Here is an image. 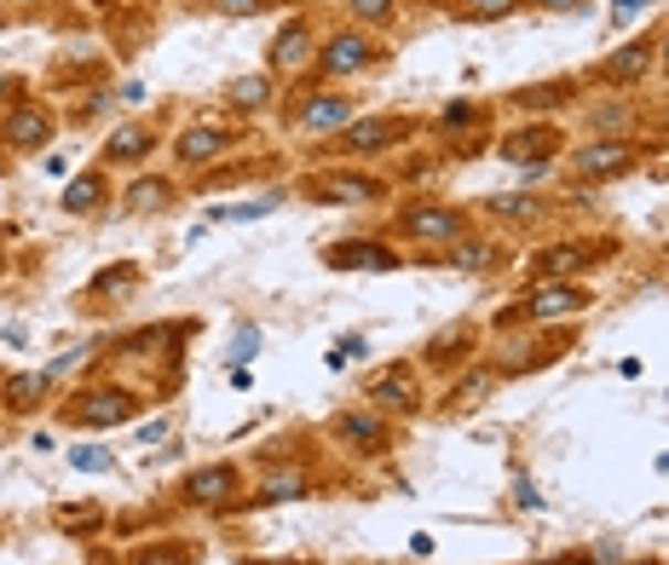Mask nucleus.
<instances>
[{"label": "nucleus", "mask_w": 669, "mask_h": 565, "mask_svg": "<svg viewBox=\"0 0 669 565\" xmlns=\"http://www.w3.org/2000/svg\"><path fill=\"white\" fill-rule=\"evenodd\" d=\"M243 497V468L231 461H209V468H191L185 484H179V502H191L202 513H231Z\"/></svg>", "instance_id": "obj_1"}, {"label": "nucleus", "mask_w": 669, "mask_h": 565, "mask_svg": "<svg viewBox=\"0 0 669 565\" xmlns=\"http://www.w3.org/2000/svg\"><path fill=\"white\" fill-rule=\"evenodd\" d=\"M387 53H381V41L375 35H364L352 23V30H334L323 46H318V70L329 75V82H347V75H364L370 64H381Z\"/></svg>", "instance_id": "obj_2"}, {"label": "nucleus", "mask_w": 669, "mask_h": 565, "mask_svg": "<svg viewBox=\"0 0 669 565\" xmlns=\"http://www.w3.org/2000/svg\"><path fill=\"white\" fill-rule=\"evenodd\" d=\"M139 416V398L127 393V387H87V393H75L70 409H64V422L70 427H121V422H134Z\"/></svg>", "instance_id": "obj_3"}, {"label": "nucleus", "mask_w": 669, "mask_h": 565, "mask_svg": "<svg viewBox=\"0 0 669 565\" xmlns=\"http://www.w3.org/2000/svg\"><path fill=\"white\" fill-rule=\"evenodd\" d=\"M399 231L404 237H416V243H427V248H456L461 237H468V214L461 209H445V202H416V209H404L399 214Z\"/></svg>", "instance_id": "obj_4"}, {"label": "nucleus", "mask_w": 669, "mask_h": 565, "mask_svg": "<svg viewBox=\"0 0 669 565\" xmlns=\"http://www.w3.org/2000/svg\"><path fill=\"white\" fill-rule=\"evenodd\" d=\"M306 64H318V41H312V23L295 18V23H283V30L272 35L266 70H272V75H300Z\"/></svg>", "instance_id": "obj_5"}, {"label": "nucleus", "mask_w": 669, "mask_h": 565, "mask_svg": "<svg viewBox=\"0 0 669 565\" xmlns=\"http://www.w3.org/2000/svg\"><path fill=\"white\" fill-rule=\"evenodd\" d=\"M601 254H606L601 243H572V237H565V243H554V248L537 254V260H531V277H537V282H572L577 271L595 266Z\"/></svg>", "instance_id": "obj_6"}, {"label": "nucleus", "mask_w": 669, "mask_h": 565, "mask_svg": "<svg viewBox=\"0 0 669 565\" xmlns=\"http://www.w3.org/2000/svg\"><path fill=\"white\" fill-rule=\"evenodd\" d=\"M323 266H334V271H393L399 248L381 243V237H352V243H329Z\"/></svg>", "instance_id": "obj_7"}, {"label": "nucleus", "mask_w": 669, "mask_h": 565, "mask_svg": "<svg viewBox=\"0 0 669 565\" xmlns=\"http://www.w3.org/2000/svg\"><path fill=\"white\" fill-rule=\"evenodd\" d=\"M595 300L588 289H577V282H543L525 306H513L508 318H531V323H549V318H572V312H583V306ZM502 318V323H508Z\"/></svg>", "instance_id": "obj_8"}, {"label": "nucleus", "mask_w": 669, "mask_h": 565, "mask_svg": "<svg viewBox=\"0 0 669 565\" xmlns=\"http://www.w3.org/2000/svg\"><path fill=\"white\" fill-rule=\"evenodd\" d=\"M635 168V145L629 139H595V145H583L577 157H572V173L577 179H617V173H629Z\"/></svg>", "instance_id": "obj_9"}, {"label": "nucleus", "mask_w": 669, "mask_h": 565, "mask_svg": "<svg viewBox=\"0 0 669 565\" xmlns=\"http://www.w3.org/2000/svg\"><path fill=\"white\" fill-rule=\"evenodd\" d=\"M560 145H565L560 127H520V134H508V139H502V162L537 173L543 162H554V150H560Z\"/></svg>", "instance_id": "obj_10"}, {"label": "nucleus", "mask_w": 669, "mask_h": 565, "mask_svg": "<svg viewBox=\"0 0 669 565\" xmlns=\"http://www.w3.org/2000/svg\"><path fill=\"white\" fill-rule=\"evenodd\" d=\"M231 145H237V134H231V127H214V121H191L185 134H179L173 157L185 162V168H209V162H220V157H225Z\"/></svg>", "instance_id": "obj_11"}, {"label": "nucleus", "mask_w": 669, "mask_h": 565, "mask_svg": "<svg viewBox=\"0 0 669 565\" xmlns=\"http://www.w3.org/2000/svg\"><path fill=\"white\" fill-rule=\"evenodd\" d=\"M364 393H370V404L381 409V416H416V409H422L416 375H410L404 364H399V370H387V375H375Z\"/></svg>", "instance_id": "obj_12"}, {"label": "nucleus", "mask_w": 669, "mask_h": 565, "mask_svg": "<svg viewBox=\"0 0 669 565\" xmlns=\"http://www.w3.org/2000/svg\"><path fill=\"white\" fill-rule=\"evenodd\" d=\"M0 139H7L12 150L53 145V110H46V105H18V110H7V121H0Z\"/></svg>", "instance_id": "obj_13"}, {"label": "nucleus", "mask_w": 669, "mask_h": 565, "mask_svg": "<svg viewBox=\"0 0 669 565\" xmlns=\"http://www.w3.org/2000/svg\"><path fill=\"white\" fill-rule=\"evenodd\" d=\"M404 134H410V121H381V116H370V121H352L334 145H341L347 157H381V150H393Z\"/></svg>", "instance_id": "obj_14"}, {"label": "nucleus", "mask_w": 669, "mask_h": 565, "mask_svg": "<svg viewBox=\"0 0 669 565\" xmlns=\"http://www.w3.org/2000/svg\"><path fill=\"white\" fill-rule=\"evenodd\" d=\"M295 121L306 134H347L352 127V105L341 93H306V105L295 110Z\"/></svg>", "instance_id": "obj_15"}, {"label": "nucleus", "mask_w": 669, "mask_h": 565, "mask_svg": "<svg viewBox=\"0 0 669 565\" xmlns=\"http://www.w3.org/2000/svg\"><path fill=\"white\" fill-rule=\"evenodd\" d=\"M652 58H658V35H640V41H629V46H617V53L601 64V82L629 87V82H640V75L652 70Z\"/></svg>", "instance_id": "obj_16"}, {"label": "nucleus", "mask_w": 669, "mask_h": 565, "mask_svg": "<svg viewBox=\"0 0 669 565\" xmlns=\"http://www.w3.org/2000/svg\"><path fill=\"white\" fill-rule=\"evenodd\" d=\"M334 433H341L358 456H381L393 445L387 427H381V416H364V409H341V416H334Z\"/></svg>", "instance_id": "obj_17"}, {"label": "nucleus", "mask_w": 669, "mask_h": 565, "mask_svg": "<svg viewBox=\"0 0 669 565\" xmlns=\"http://www.w3.org/2000/svg\"><path fill=\"white\" fill-rule=\"evenodd\" d=\"M150 150H157V127H150V121H127V127H116V134H110L105 162L134 168V162H145V157H150Z\"/></svg>", "instance_id": "obj_18"}, {"label": "nucleus", "mask_w": 669, "mask_h": 565, "mask_svg": "<svg viewBox=\"0 0 669 565\" xmlns=\"http://www.w3.org/2000/svg\"><path fill=\"white\" fill-rule=\"evenodd\" d=\"M272 98H277V75H272V70H261V75H237V82L225 87V105H231V110H243V116H261Z\"/></svg>", "instance_id": "obj_19"}, {"label": "nucleus", "mask_w": 669, "mask_h": 565, "mask_svg": "<svg viewBox=\"0 0 669 565\" xmlns=\"http://www.w3.org/2000/svg\"><path fill=\"white\" fill-rule=\"evenodd\" d=\"M312 196H323V202H364V196H381V179H370V173H323Z\"/></svg>", "instance_id": "obj_20"}, {"label": "nucleus", "mask_w": 669, "mask_h": 565, "mask_svg": "<svg viewBox=\"0 0 669 565\" xmlns=\"http://www.w3.org/2000/svg\"><path fill=\"white\" fill-rule=\"evenodd\" d=\"M105 191H110V185H105V168L75 173V179H70V191L59 196V209H64V214H93L98 202H105Z\"/></svg>", "instance_id": "obj_21"}, {"label": "nucleus", "mask_w": 669, "mask_h": 565, "mask_svg": "<svg viewBox=\"0 0 669 565\" xmlns=\"http://www.w3.org/2000/svg\"><path fill=\"white\" fill-rule=\"evenodd\" d=\"M295 497H306V473H300V468H272V473H266V484L254 491V508L295 502Z\"/></svg>", "instance_id": "obj_22"}, {"label": "nucleus", "mask_w": 669, "mask_h": 565, "mask_svg": "<svg viewBox=\"0 0 669 565\" xmlns=\"http://www.w3.org/2000/svg\"><path fill=\"white\" fill-rule=\"evenodd\" d=\"M577 82H543V87H520L513 93V105L520 110H554V105H572Z\"/></svg>", "instance_id": "obj_23"}, {"label": "nucleus", "mask_w": 669, "mask_h": 565, "mask_svg": "<svg viewBox=\"0 0 669 565\" xmlns=\"http://www.w3.org/2000/svg\"><path fill=\"white\" fill-rule=\"evenodd\" d=\"M168 202H173V185H168V179H134V185H127V209H134V214L168 209Z\"/></svg>", "instance_id": "obj_24"}, {"label": "nucleus", "mask_w": 669, "mask_h": 565, "mask_svg": "<svg viewBox=\"0 0 669 565\" xmlns=\"http://www.w3.org/2000/svg\"><path fill=\"white\" fill-rule=\"evenodd\" d=\"M46 387H53V375H46V370H35V375H18L12 387H7V409H35Z\"/></svg>", "instance_id": "obj_25"}, {"label": "nucleus", "mask_w": 669, "mask_h": 565, "mask_svg": "<svg viewBox=\"0 0 669 565\" xmlns=\"http://www.w3.org/2000/svg\"><path fill=\"white\" fill-rule=\"evenodd\" d=\"M347 18L358 23V30H370V23L387 30V23L399 18V0H347Z\"/></svg>", "instance_id": "obj_26"}, {"label": "nucleus", "mask_w": 669, "mask_h": 565, "mask_svg": "<svg viewBox=\"0 0 669 565\" xmlns=\"http://www.w3.org/2000/svg\"><path fill=\"white\" fill-rule=\"evenodd\" d=\"M485 214H502V220H537V214H543V202H537V196H485Z\"/></svg>", "instance_id": "obj_27"}, {"label": "nucleus", "mask_w": 669, "mask_h": 565, "mask_svg": "<svg viewBox=\"0 0 669 565\" xmlns=\"http://www.w3.org/2000/svg\"><path fill=\"white\" fill-rule=\"evenodd\" d=\"M491 260H497V248H491V243H468V237H461V243L450 248V266H461V271H485Z\"/></svg>", "instance_id": "obj_28"}, {"label": "nucleus", "mask_w": 669, "mask_h": 565, "mask_svg": "<svg viewBox=\"0 0 669 565\" xmlns=\"http://www.w3.org/2000/svg\"><path fill=\"white\" fill-rule=\"evenodd\" d=\"M191 559H197V548H185V543H157V548L134 554V565H191Z\"/></svg>", "instance_id": "obj_29"}, {"label": "nucleus", "mask_w": 669, "mask_h": 565, "mask_svg": "<svg viewBox=\"0 0 669 565\" xmlns=\"http://www.w3.org/2000/svg\"><path fill=\"white\" fill-rule=\"evenodd\" d=\"M277 202H283L277 191H272V196H254V202H231V209H214V220H237V225H243V220H266Z\"/></svg>", "instance_id": "obj_30"}, {"label": "nucleus", "mask_w": 669, "mask_h": 565, "mask_svg": "<svg viewBox=\"0 0 669 565\" xmlns=\"http://www.w3.org/2000/svg\"><path fill=\"white\" fill-rule=\"evenodd\" d=\"M134 277H139V266H134V260H121V266H110V271H98L93 282H98V295H110V300H121L127 289H134Z\"/></svg>", "instance_id": "obj_31"}, {"label": "nucleus", "mask_w": 669, "mask_h": 565, "mask_svg": "<svg viewBox=\"0 0 669 565\" xmlns=\"http://www.w3.org/2000/svg\"><path fill=\"white\" fill-rule=\"evenodd\" d=\"M513 7H520V0H461V18H474V23H497V18H508Z\"/></svg>", "instance_id": "obj_32"}, {"label": "nucleus", "mask_w": 669, "mask_h": 565, "mask_svg": "<svg viewBox=\"0 0 669 565\" xmlns=\"http://www.w3.org/2000/svg\"><path fill=\"white\" fill-rule=\"evenodd\" d=\"M70 468H75V473H110V468H116V456H110L105 445H82V450L70 456Z\"/></svg>", "instance_id": "obj_33"}, {"label": "nucleus", "mask_w": 669, "mask_h": 565, "mask_svg": "<svg viewBox=\"0 0 669 565\" xmlns=\"http://www.w3.org/2000/svg\"><path fill=\"white\" fill-rule=\"evenodd\" d=\"M629 105H601L595 110V127H601V134H612V139H629Z\"/></svg>", "instance_id": "obj_34"}, {"label": "nucleus", "mask_w": 669, "mask_h": 565, "mask_svg": "<svg viewBox=\"0 0 669 565\" xmlns=\"http://www.w3.org/2000/svg\"><path fill=\"white\" fill-rule=\"evenodd\" d=\"M93 525H105V508H93V502L64 508V531H93Z\"/></svg>", "instance_id": "obj_35"}, {"label": "nucleus", "mask_w": 669, "mask_h": 565, "mask_svg": "<svg viewBox=\"0 0 669 565\" xmlns=\"http://www.w3.org/2000/svg\"><path fill=\"white\" fill-rule=\"evenodd\" d=\"M254 352H261V329H237V341H231V364H248Z\"/></svg>", "instance_id": "obj_36"}, {"label": "nucleus", "mask_w": 669, "mask_h": 565, "mask_svg": "<svg viewBox=\"0 0 669 565\" xmlns=\"http://www.w3.org/2000/svg\"><path fill=\"white\" fill-rule=\"evenodd\" d=\"M456 347H468V329H461V323L450 329V335H439V341H433V347H427V364H433V358H450Z\"/></svg>", "instance_id": "obj_37"}, {"label": "nucleus", "mask_w": 669, "mask_h": 565, "mask_svg": "<svg viewBox=\"0 0 669 565\" xmlns=\"http://www.w3.org/2000/svg\"><path fill=\"white\" fill-rule=\"evenodd\" d=\"M647 7H652V0H612V18H617V23H629V18H640Z\"/></svg>", "instance_id": "obj_38"}, {"label": "nucleus", "mask_w": 669, "mask_h": 565, "mask_svg": "<svg viewBox=\"0 0 669 565\" xmlns=\"http://www.w3.org/2000/svg\"><path fill=\"white\" fill-rule=\"evenodd\" d=\"M261 7H266V0H220V12H225V18H254Z\"/></svg>", "instance_id": "obj_39"}, {"label": "nucleus", "mask_w": 669, "mask_h": 565, "mask_svg": "<svg viewBox=\"0 0 669 565\" xmlns=\"http://www.w3.org/2000/svg\"><path fill=\"white\" fill-rule=\"evenodd\" d=\"M468 121H479L474 105H450V110H445V134H450V127H468Z\"/></svg>", "instance_id": "obj_40"}, {"label": "nucleus", "mask_w": 669, "mask_h": 565, "mask_svg": "<svg viewBox=\"0 0 669 565\" xmlns=\"http://www.w3.org/2000/svg\"><path fill=\"white\" fill-rule=\"evenodd\" d=\"M513 497H520V508H543V497H537V484H531V479L513 484Z\"/></svg>", "instance_id": "obj_41"}, {"label": "nucleus", "mask_w": 669, "mask_h": 565, "mask_svg": "<svg viewBox=\"0 0 669 565\" xmlns=\"http://www.w3.org/2000/svg\"><path fill=\"white\" fill-rule=\"evenodd\" d=\"M157 439H168V422H150V427H139V445H157Z\"/></svg>", "instance_id": "obj_42"}, {"label": "nucleus", "mask_w": 669, "mask_h": 565, "mask_svg": "<svg viewBox=\"0 0 669 565\" xmlns=\"http://www.w3.org/2000/svg\"><path fill=\"white\" fill-rule=\"evenodd\" d=\"M225 381H231V387H237V393H248V387H254V375H248L243 364H231V375H225Z\"/></svg>", "instance_id": "obj_43"}, {"label": "nucleus", "mask_w": 669, "mask_h": 565, "mask_svg": "<svg viewBox=\"0 0 669 565\" xmlns=\"http://www.w3.org/2000/svg\"><path fill=\"white\" fill-rule=\"evenodd\" d=\"M410 554H422V559H433V536H427V531H416V536H410Z\"/></svg>", "instance_id": "obj_44"}, {"label": "nucleus", "mask_w": 669, "mask_h": 565, "mask_svg": "<svg viewBox=\"0 0 669 565\" xmlns=\"http://www.w3.org/2000/svg\"><path fill=\"white\" fill-rule=\"evenodd\" d=\"M537 7H543V12H577L583 0H537Z\"/></svg>", "instance_id": "obj_45"}, {"label": "nucleus", "mask_w": 669, "mask_h": 565, "mask_svg": "<svg viewBox=\"0 0 669 565\" xmlns=\"http://www.w3.org/2000/svg\"><path fill=\"white\" fill-rule=\"evenodd\" d=\"M658 58H663V70H669V30L658 35Z\"/></svg>", "instance_id": "obj_46"}, {"label": "nucleus", "mask_w": 669, "mask_h": 565, "mask_svg": "<svg viewBox=\"0 0 669 565\" xmlns=\"http://www.w3.org/2000/svg\"><path fill=\"white\" fill-rule=\"evenodd\" d=\"M0 98H12V75H0Z\"/></svg>", "instance_id": "obj_47"}, {"label": "nucleus", "mask_w": 669, "mask_h": 565, "mask_svg": "<svg viewBox=\"0 0 669 565\" xmlns=\"http://www.w3.org/2000/svg\"><path fill=\"white\" fill-rule=\"evenodd\" d=\"M93 7H105V12H116V7H121V0H93Z\"/></svg>", "instance_id": "obj_48"}, {"label": "nucleus", "mask_w": 669, "mask_h": 565, "mask_svg": "<svg viewBox=\"0 0 669 565\" xmlns=\"http://www.w3.org/2000/svg\"><path fill=\"white\" fill-rule=\"evenodd\" d=\"M658 473H669V456H658Z\"/></svg>", "instance_id": "obj_49"}, {"label": "nucleus", "mask_w": 669, "mask_h": 565, "mask_svg": "<svg viewBox=\"0 0 669 565\" xmlns=\"http://www.w3.org/2000/svg\"><path fill=\"white\" fill-rule=\"evenodd\" d=\"M422 7H450V0H422Z\"/></svg>", "instance_id": "obj_50"}, {"label": "nucleus", "mask_w": 669, "mask_h": 565, "mask_svg": "<svg viewBox=\"0 0 669 565\" xmlns=\"http://www.w3.org/2000/svg\"><path fill=\"white\" fill-rule=\"evenodd\" d=\"M658 127H663V134H669V105H663V121H658Z\"/></svg>", "instance_id": "obj_51"}, {"label": "nucleus", "mask_w": 669, "mask_h": 565, "mask_svg": "<svg viewBox=\"0 0 669 565\" xmlns=\"http://www.w3.org/2000/svg\"><path fill=\"white\" fill-rule=\"evenodd\" d=\"M243 565H261V559H243ZM283 565H289V559H283ZM300 565H306V559H300Z\"/></svg>", "instance_id": "obj_52"}]
</instances>
